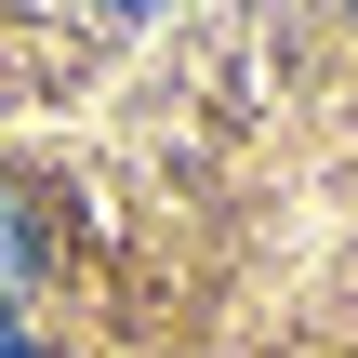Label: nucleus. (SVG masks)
Returning a JSON list of instances; mask_svg holds the SVG:
<instances>
[{"label": "nucleus", "mask_w": 358, "mask_h": 358, "mask_svg": "<svg viewBox=\"0 0 358 358\" xmlns=\"http://www.w3.org/2000/svg\"><path fill=\"white\" fill-rule=\"evenodd\" d=\"M0 358H40V345H27V319H0Z\"/></svg>", "instance_id": "nucleus-2"}, {"label": "nucleus", "mask_w": 358, "mask_h": 358, "mask_svg": "<svg viewBox=\"0 0 358 358\" xmlns=\"http://www.w3.org/2000/svg\"><path fill=\"white\" fill-rule=\"evenodd\" d=\"M13 292H40V213L0 186V306H13Z\"/></svg>", "instance_id": "nucleus-1"}, {"label": "nucleus", "mask_w": 358, "mask_h": 358, "mask_svg": "<svg viewBox=\"0 0 358 358\" xmlns=\"http://www.w3.org/2000/svg\"><path fill=\"white\" fill-rule=\"evenodd\" d=\"M106 13H159V0H106Z\"/></svg>", "instance_id": "nucleus-3"}]
</instances>
